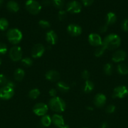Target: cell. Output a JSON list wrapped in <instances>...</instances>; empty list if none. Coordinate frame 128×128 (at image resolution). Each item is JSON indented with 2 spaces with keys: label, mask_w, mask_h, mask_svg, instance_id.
<instances>
[{
  "label": "cell",
  "mask_w": 128,
  "mask_h": 128,
  "mask_svg": "<svg viewBox=\"0 0 128 128\" xmlns=\"http://www.w3.org/2000/svg\"><path fill=\"white\" fill-rule=\"evenodd\" d=\"M49 106L52 111L56 112H63L66 108L65 101L59 97L52 98L49 101Z\"/></svg>",
  "instance_id": "obj_2"
},
{
  "label": "cell",
  "mask_w": 128,
  "mask_h": 128,
  "mask_svg": "<svg viewBox=\"0 0 128 128\" xmlns=\"http://www.w3.org/2000/svg\"><path fill=\"white\" fill-rule=\"evenodd\" d=\"M121 28L122 30L125 32L128 31V19H125L124 21L122 22Z\"/></svg>",
  "instance_id": "obj_34"
},
{
  "label": "cell",
  "mask_w": 128,
  "mask_h": 128,
  "mask_svg": "<svg viewBox=\"0 0 128 128\" xmlns=\"http://www.w3.org/2000/svg\"><path fill=\"white\" fill-rule=\"evenodd\" d=\"M40 91H39V90L35 88L31 90V91L29 92L28 96L31 99H32V100H35V99H36L39 96H40Z\"/></svg>",
  "instance_id": "obj_25"
},
{
  "label": "cell",
  "mask_w": 128,
  "mask_h": 128,
  "mask_svg": "<svg viewBox=\"0 0 128 128\" xmlns=\"http://www.w3.org/2000/svg\"><path fill=\"white\" fill-rule=\"evenodd\" d=\"M48 108V106L45 103L43 102H39V103L36 104L33 109V111L34 113L37 116H44L46 114Z\"/></svg>",
  "instance_id": "obj_7"
},
{
  "label": "cell",
  "mask_w": 128,
  "mask_h": 128,
  "mask_svg": "<svg viewBox=\"0 0 128 128\" xmlns=\"http://www.w3.org/2000/svg\"><path fill=\"white\" fill-rule=\"evenodd\" d=\"M115 110V106L113 104L109 105L106 108V111L108 113H113Z\"/></svg>",
  "instance_id": "obj_36"
},
{
  "label": "cell",
  "mask_w": 128,
  "mask_h": 128,
  "mask_svg": "<svg viewBox=\"0 0 128 128\" xmlns=\"http://www.w3.org/2000/svg\"><path fill=\"white\" fill-rule=\"evenodd\" d=\"M21 62L23 66H26V67H30L32 65L33 61L30 58H25L21 60Z\"/></svg>",
  "instance_id": "obj_29"
},
{
  "label": "cell",
  "mask_w": 128,
  "mask_h": 128,
  "mask_svg": "<svg viewBox=\"0 0 128 128\" xmlns=\"http://www.w3.org/2000/svg\"><path fill=\"white\" fill-rule=\"evenodd\" d=\"M45 78L48 81L51 82H55L58 81L60 78V74L57 71L55 70H50L45 74Z\"/></svg>",
  "instance_id": "obj_15"
},
{
  "label": "cell",
  "mask_w": 128,
  "mask_h": 128,
  "mask_svg": "<svg viewBox=\"0 0 128 128\" xmlns=\"http://www.w3.org/2000/svg\"><path fill=\"white\" fill-rule=\"evenodd\" d=\"M49 94H50V96L51 97H56V90L55 89H51V90L49 91Z\"/></svg>",
  "instance_id": "obj_39"
},
{
  "label": "cell",
  "mask_w": 128,
  "mask_h": 128,
  "mask_svg": "<svg viewBox=\"0 0 128 128\" xmlns=\"http://www.w3.org/2000/svg\"><path fill=\"white\" fill-rule=\"evenodd\" d=\"M54 6L58 9H62L64 6V0H52Z\"/></svg>",
  "instance_id": "obj_30"
},
{
  "label": "cell",
  "mask_w": 128,
  "mask_h": 128,
  "mask_svg": "<svg viewBox=\"0 0 128 128\" xmlns=\"http://www.w3.org/2000/svg\"><path fill=\"white\" fill-rule=\"evenodd\" d=\"M24 76H25L24 70L21 68H18L15 70V72H14V78H15V80L18 81H21L23 79Z\"/></svg>",
  "instance_id": "obj_21"
},
{
  "label": "cell",
  "mask_w": 128,
  "mask_h": 128,
  "mask_svg": "<svg viewBox=\"0 0 128 128\" xmlns=\"http://www.w3.org/2000/svg\"><path fill=\"white\" fill-rule=\"evenodd\" d=\"M107 30V24L102 25V26L100 28V31L101 32H105Z\"/></svg>",
  "instance_id": "obj_40"
},
{
  "label": "cell",
  "mask_w": 128,
  "mask_h": 128,
  "mask_svg": "<svg viewBox=\"0 0 128 128\" xmlns=\"http://www.w3.org/2000/svg\"><path fill=\"white\" fill-rule=\"evenodd\" d=\"M89 42L92 46H100L102 44L101 37L97 33H91L88 38Z\"/></svg>",
  "instance_id": "obj_11"
},
{
  "label": "cell",
  "mask_w": 128,
  "mask_h": 128,
  "mask_svg": "<svg viewBox=\"0 0 128 128\" xmlns=\"http://www.w3.org/2000/svg\"><path fill=\"white\" fill-rule=\"evenodd\" d=\"M121 42L120 37L116 34H110L102 41V45L105 50H113L119 47Z\"/></svg>",
  "instance_id": "obj_1"
},
{
  "label": "cell",
  "mask_w": 128,
  "mask_h": 128,
  "mask_svg": "<svg viewBox=\"0 0 128 128\" xmlns=\"http://www.w3.org/2000/svg\"><path fill=\"white\" fill-rule=\"evenodd\" d=\"M6 86H9V87L10 88H12L14 89V88H15V83H14L13 82H12V81H7V83H6Z\"/></svg>",
  "instance_id": "obj_41"
},
{
  "label": "cell",
  "mask_w": 128,
  "mask_h": 128,
  "mask_svg": "<svg viewBox=\"0 0 128 128\" xmlns=\"http://www.w3.org/2000/svg\"><path fill=\"white\" fill-rule=\"evenodd\" d=\"M67 10L70 13H79L82 10L81 4L77 1H72L67 5Z\"/></svg>",
  "instance_id": "obj_8"
},
{
  "label": "cell",
  "mask_w": 128,
  "mask_h": 128,
  "mask_svg": "<svg viewBox=\"0 0 128 128\" xmlns=\"http://www.w3.org/2000/svg\"><path fill=\"white\" fill-rule=\"evenodd\" d=\"M10 58L12 61H18L21 60L23 56L22 50L20 46H15L11 48L9 52Z\"/></svg>",
  "instance_id": "obj_5"
},
{
  "label": "cell",
  "mask_w": 128,
  "mask_h": 128,
  "mask_svg": "<svg viewBox=\"0 0 128 128\" xmlns=\"http://www.w3.org/2000/svg\"><path fill=\"white\" fill-rule=\"evenodd\" d=\"M94 88V84L90 80H86L84 86V91L85 93H89L92 92Z\"/></svg>",
  "instance_id": "obj_20"
},
{
  "label": "cell",
  "mask_w": 128,
  "mask_h": 128,
  "mask_svg": "<svg viewBox=\"0 0 128 128\" xmlns=\"http://www.w3.org/2000/svg\"><path fill=\"white\" fill-rule=\"evenodd\" d=\"M6 36L11 43L16 44L19 43L21 41V39L23 38L22 33L21 31L16 28L11 29L8 30L6 34Z\"/></svg>",
  "instance_id": "obj_3"
},
{
  "label": "cell",
  "mask_w": 128,
  "mask_h": 128,
  "mask_svg": "<svg viewBox=\"0 0 128 128\" xmlns=\"http://www.w3.org/2000/svg\"><path fill=\"white\" fill-rule=\"evenodd\" d=\"M60 128H69V126H68V125H67V124H64L63 126H62V127H61Z\"/></svg>",
  "instance_id": "obj_44"
},
{
  "label": "cell",
  "mask_w": 128,
  "mask_h": 128,
  "mask_svg": "<svg viewBox=\"0 0 128 128\" xmlns=\"http://www.w3.org/2000/svg\"><path fill=\"white\" fill-rule=\"evenodd\" d=\"M51 121L53 122L55 126H58V128H61L65 124H64V120L62 116L61 115H59L56 114H54L52 116V118H51Z\"/></svg>",
  "instance_id": "obj_17"
},
{
  "label": "cell",
  "mask_w": 128,
  "mask_h": 128,
  "mask_svg": "<svg viewBox=\"0 0 128 128\" xmlns=\"http://www.w3.org/2000/svg\"><path fill=\"white\" fill-rule=\"evenodd\" d=\"M128 95V89L125 86H119L115 88L113 92V97L124 98Z\"/></svg>",
  "instance_id": "obj_9"
},
{
  "label": "cell",
  "mask_w": 128,
  "mask_h": 128,
  "mask_svg": "<svg viewBox=\"0 0 128 128\" xmlns=\"http://www.w3.org/2000/svg\"><path fill=\"white\" fill-rule=\"evenodd\" d=\"M126 56L127 54L125 51H123V50H118L113 54L112 60L114 62H121L126 58Z\"/></svg>",
  "instance_id": "obj_13"
},
{
  "label": "cell",
  "mask_w": 128,
  "mask_h": 128,
  "mask_svg": "<svg viewBox=\"0 0 128 128\" xmlns=\"http://www.w3.org/2000/svg\"><path fill=\"white\" fill-rule=\"evenodd\" d=\"M7 79L3 74H0V86H5L7 83Z\"/></svg>",
  "instance_id": "obj_35"
},
{
  "label": "cell",
  "mask_w": 128,
  "mask_h": 128,
  "mask_svg": "<svg viewBox=\"0 0 128 128\" xmlns=\"http://www.w3.org/2000/svg\"><path fill=\"white\" fill-rule=\"evenodd\" d=\"M58 17L60 21H63L67 18V12L64 10H60L59 11L58 14Z\"/></svg>",
  "instance_id": "obj_32"
},
{
  "label": "cell",
  "mask_w": 128,
  "mask_h": 128,
  "mask_svg": "<svg viewBox=\"0 0 128 128\" xmlns=\"http://www.w3.org/2000/svg\"><path fill=\"white\" fill-rule=\"evenodd\" d=\"M94 104L98 108H101L104 106L106 102V97L103 94H97L94 98Z\"/></svg>",
  "instance_id": "obj_14"
},
{
  "label": "cell",
  "mask_w": 128,
  "mask_h": 128,
  "mask_svg": "<svg viewBox=\"0 0 128 128\" xmlns=\"http://www.w3.org/2000/svg\"><path fill=\"white\" fill-rule=\"evenodd\" d=\"M6 7H7V9L9 11L13 12H17V11H18L19 9H20L18 4L14 1H9L7 3Z\"/></svg>",
  "instance_id": "obj_18"
},
{
  "label": "cell",
  "mask_w": 128,
  "mask_h": 128,
  "mask_svg": "<svg viewBox=\"0 0 128 128\" xmlns=\"http://www.w3.org/2000/svg\"><path fill=\"white\" fill-rule=\"evenodd\" d=\"M84 6H90L94 2V0H82Z\"/></svg>",
  "instance_id": "obj_38"
},
{
  "label": "cell",
  "mask_w": 128,
  "mask_h": 128,
  "mask_svg": "<svg viewBox=\"0 0 128 128\" xmlns=\"http://www.w3.org/2000/svg\"><path fill=\"white\" fill-rule=\"evenodd\" d=\"M39 25L41 26L42 28L46 29V28H48L50 27V24L48 21H46V20H40V21L38 22Z\"/></svg>",
  "instance_id": "obj_31"
},
{
  "label": "cell",
  "mask_w": 128,
  "mask_h": 128,
  "mask_svg": "<svg viewBox=\"0 0 128 128\" xmlns=\"http://www.w3.org/2000/svg\"><path fill=\"white\" fill-rule=\"evenodd\" d=\"M105 51V48L103 46V45L102 44L101 46H100L99 48H97L95 50V52H94V55H95L96 57H100V56H101L102 55L104 54Z\"/></svg>",
  "instance_id": "obj_28"
},
{
  "label": "cell",
  "mask_w": 128,
  "mask_h": 128,
  "mask_svg": "<svg viewBox=\"0 0 128 128\" xmlns=\"http://www.w3.org/2000/svg\"><path fill=\"white\" fill-rule=\"evenodd\" d=\"M3 0H0V6L3 4Z\"/></svg>",
  "instance_id": "obj_45"
},
{
  "label": "cell",
  "mask_w": 128,
  "mask_h": 128,
  "mask_svg": "<svg viewBox=\"0 0 128 128\" xmlns=\"http://www.w3.org/2000/svg\"><path fill=\"white\" fill-rule=\"evenodd\" d=\"M8 26L9 22L6 19H0V30H1V31H5L8 28Z\"/></svg>",
  "instance_id": "obj_26"
},
{
  "label": "cell",
  "mask_w": 128,
  "mask_h": 128,
  "mask_svg": "<svg viewBox=\"0 0 128 128\" xmlns=\"http://www.w3.org/2000/svg\"><path fill=\"white\" fill-rule=\"evenodd\" d=\"M14 94H15L14 89L6 85L0 88V98L2 100H10L13 96Z\"/></svg>",
  "instance_id": "obj_6"
},
{
  "label": "cell",
  "mask_w": 128,
  "mask_h": 128,
  "mask_svg": "<svg viewBox=\"0 0 128 128\" xmlns=\"http://www.w3.org/2000/svg\"><path fill=\"white\" fill-rule=\"evenodd\" d=\"M67 31L71 36H78L81 34L82 30L80 26L74 24H71L68 26Z\"/></svg>",
  "instance_id": "obj_12"
},
{
  "label": "cell",
  "mask_w": 128,
  "mask_h": 128,
  "mask_svg": "<svg viewBox=\"0 0 128 128\" xmlns=\"http://www.w3.org/2000/svg\"></svg>",
  "instance_id": "obj_47"
},
{
  "label": "cell",
  "mask_w": 128,
  "mask_h": 128,
  "mask_svg": "<svg viewBox=\"0 0 128 128\" xmlns=\"http://www.w3.org/2000/svg\"><path fill=\"white\" fill-rule=\"evenodd\" d=\"M108 124L107 122H104V123H102V124L101 125V127L100 128H108Z\"/></svg>",
  "instance_id": "obj_43"
},
{
  "label": "cell",
  "mask_w": 128,
  "mask_h": 128,
  "mask_svg": "<svg viewBox=\"0 0 128 128\" xmlns=\"http://www.w3.org/2000/svg\"><path fill=\"white\" fill-rule=\"evenodd\" d=\"M118 73L121 75H125L128 74V68L124 64H119L117 67Z\"/></svg>",
  "instance_id": "obj_23"
},
{
  "label": "cell",
  "mask_w": 128,
  "mask_h": 128,
  "mask_svg": "<svg viewBox=\"0 0 128 128\" xmlns=\"http://www.w3.org/2000/svg\"><path fill=\"white\" fill-rule=\"evenodd\" d=\"M57 35L52 30L48 31L46 34V40L49 44L51 45L55 44L57 42Z\"/></svg>",
  "instance_id": "obj_16"
},
{
  "label": "cell",
  "mask_w": 128,
  "mask_h": 128,
  "mask_svg": "<svg viewBox=\"0 0 128 128\" xmlns=\"http://www.w3.org/2000/svg\"><path fill=\"white\" fill-rule=\"evenodd\" d=\"M56 86H57V88L60 90L61 92H68L70 90V87H69V85L67 84L65 82H63V81H60L57 83L56 84Z\"/></svg>",
  "instance_id": "obj_22"
},
{
  "label": "cell",
  "mask_w": 128,
  "mask_h": 128,
  "mask_svg": "<svg viewBox=\"0 0 128 128\" xmlns=\"http://www.w3.org/2000/svg\"><path fill=\"white\" fill-rule=\"evenodd\" d=\"M1 62H2V61H1V58H0V65L1 64Z\"/></svg>",
  "instance_id": "obj_46"
},
{
  "label": "cell",
  "mask_w": 128,
  "mask_h": 128,
  "mask_svg": "<svg viewBox=\"0 0 128 128\" xmlns=\"http://www.w3.org/2000/svg\"><path fill=\"white\" fill-rule=\"evenodd\" d=\"M7 46L3 42H0V54H5L7 52Z\"/></svg>",
  "instance_id": "obj_33"
},
{
  "label": "cell",
  "mask_w": 128,
  "mask_h": 128,
  "mask_svg": "<svg viewBox=\"0 0 128 128\" xmlns=\"http://www.w3.org/2000/svg\"><path fill=\"white\" fill-rule=\"evenodd\" d=\"M25 6L27 11L32 14H37L41 10V4L35 0H28Z\"/></svg>",
  "instance_id": "obj_4"
},
{
  "label": "cell",
  "mask_w": 128,
  "mask_h": 128,
  "mask_svg": "<svg viewBox=\"0 0 128 128\" xmlns=\"http://www.w3.org/2000/svg\"><path fill=\"white\" fill-rule=\"evenodd\" d=\"M45 47L41 44H36L33 47L31 50V56L34 58H40L45 52Z\"/></svg>",
  "instance_id": "obj_10"
},
{
  "label": "cell",
  "mask_w": 128,
  "mask_h": 128,
  "mask_svg": "<svg viewBox=\"0 0 128 128\" xmlns=\"http://www.w3.org/2000/svg\"><path fill=\"white\" fill-rule=\"evenodd\" d=\"M82 78L85 80H88L90 78V73L87 70H84L82 73Z\"/></svg>",
  "instance_id": "obj_37"
},
{
  "label": "cell",
  "mask_w": 128,
  "mask_h": 128,
  "mask_svg": "<svg viewBox=\"0 0 128 128\" xmlns=\"http://www.w3.org/2000/svg\"><path fill=\"white\" fill-rule=\"evenodd\" d=\"M51 118H50V116H49L48 115H44L43 116L41 120V123L45 127H48V126H50L51 123Z\"/></svg>",
  "instance_id": "obj_24"
},
{
  "label": "cell",
  "mask_w": 128,
  "mask_h": 128,
  "mask_svg": "<svg viewBox=\"0 0 128 128\" xmlns=\"http://www.w3.org/2000/svg\"><path fill=\"white\" fill-rule=\"evenodd\" d=\"M43 4L45 5V6H48L51 3V1L50 0H43Z\"/></svg>",
  "instance_id": "obj_42"
},
{
  "label": "cell",
  "mask_w": 128,
  "mask_h": 128,
  "mask_svg": "<svg viewBox=\"0 0 128 128\" xmlns=\"http://www.w3.org/2000/svg\"><path fill=\"white\" fill-rule=\"evenodd\" d=\"M117 17L116 15L112 12H109L106 16V24L112 25L116 22Z\"/></svg>",
  "instance_id": "obj_19"
},
{
  "label": "cell",
  "mask_w": 128,
  "mask_h": 128,
  "mask_svg": "<svg viewBox=\"0 0 128 128\" xmlns=\"http://www.w3.org/2000/svg\"><path fill=\"white\" fill-rule=\"evenodd\" d=\"M104 71L105 74L111 75L113 72V66L110 63H107L104 66Z\"/></svg>",
  "instance_id": "obj_27"
}]
</instances>
